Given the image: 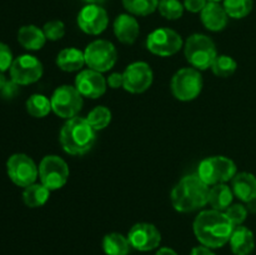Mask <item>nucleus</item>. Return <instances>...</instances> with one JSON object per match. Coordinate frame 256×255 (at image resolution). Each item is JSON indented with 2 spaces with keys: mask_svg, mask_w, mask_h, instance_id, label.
I'll return each instance as SVG.
<instances>
[{
  "mask_svg": "<svg viewBox=\"0 0 256 255\" xmlns=\"http://www.w3.org/2000/svg\"><path fill=\"white\" fill-rule=\"evenodd\" d=\"M232 189L234 195L244 202L256 200V176L252 172H236L232 180Z\"/></svg>",
  "mask_w": 256,
  "mask_h": 255,
  "instance_id": "nucleus-19",
  "label": "nucleus"
},
{
  "mask_svg": "<svg viewBox=\"0 0 256 255\" xmlns=\"http://www.w3.org/2000/svg\"><path fill=\"white\" fill-rule=\"evenodd\" d=\"M158 10L165 19L178 20L184 14L185 8L180 0H159Z\"/></svg>",
  "mask_w": 256,
  "mask_h": 255,
  "instance_id": "nucleus-31",
  "label": "nucleus"
},
{
  "mask_svg": "<svg viewBox=\"0 0 256 255\" xmlns=\"http://www.w3.org/2000/svg\"><path fill=\"white\" fill-rule=\"evenodd\" d=\"M26 112L32 118H45L52 112V102L48 96L42 94H32L25 102Z\"/></svg>",
  "mask_w": 256,
  "mask_h": 255,
  "instance_id": "nucleus-26",
  "label": "nucleus"
},
{
  "mask_svg": "<svg viewBox=\"0 0 256 255\" xmlns=\"http://www.w3.org/2000/svg\"><path fill=\"white\" fill-rule=\"evenodd\" d=\"M132 245L128 236L120 232H109L102 239V250L106 255H129Z\"/></svg>",
  "mask_w": 256,
  "mask_h": 255,
  "instance_id": "nucleus-25",
  "label": "nucleus"
},
{
  "mask_svg": "<svg viewBox=\"0 0 256 255\" xmlns=\"http://www.w3.org/2000/svg\"><path fill=\"white\" fill-rule=\"evenodd\" d=\"M209 189L198 174L182 178L170 194L172 208L179 212H192L202 209L208 205Z\"/></svg>",
  "mask_w": 256,
  "mask_h": 255,
  "instance_id": "nucleus-2",
  "label": "nucleus"
},
{
  "mask_svg": "<svg viewBox=\"0 0 256 255\" xmlns=\"http://www.w3.org/2000/svg\"><path fill=\"white\" fill-rule=\"evenodd\" d=\"M155 255H178V252L172 248H162V249L158 250Z\"/></svg>",
  "mask_w": 256,
  "mask_h": 255,
  "instance_id": "nucleus-39",
  "label": "nucleus"
},
{
  "mask_svg": "<svg viewBox=\"0 0 256 255\" xmlns=\"http://www.w3.org/2000/svg\"><path fill=\"white\" fill-rule=\"evenodd\" d=\"M50 190L42 182H34L29 186L24 188L22 192V202L28 208H40L46 204L50 198Z\"/></svg>",
  "mask_w": 256,
  "mask_h": 255,
  "instance_id": "nucleus-24",
  "label": "nucleus"
},
{
  "mask_svg": "<svg viewBox=\"0 0 256 255\" xmlns=\"http://www.w3.org/2000/svg\"><path fill=\"white\" fill-rule=\"evenodd\" d=\"M234 196V192H232V186H229V185H212L209 189V200H208V204L212 206V209L218 210V212H225L232 204Z\"/></svg>",
  "mask_w": 256,
  "mask_h": 255,
  "instance_id": "nucleus-23",
  "label": "nucleus"
},
{
  "mask_svg": "<svg viewBox=\"0 0 256 255\" xmlns=\"http://www.w3.org/2000/svg\"><path fill=\"white\" fill-rule=\"evenodd\" d=\"M200 19L202 25L206 28L209 32H222L226 28L229 22V15L225 12L224 6L220 5V2H209L206 6L200 12Z\"/></svg>",
  "mask_w": 256,
  "mask_h": 255,
  "instance_id": "nucleus-18",
  "label": "nucleus"
},
{
  "mask_svg": "<svg viewBox=\"0 0 256 255\" xmlns=\"http://www.w3.org/2000/svg\"><path fill=\"white\" fill-rule=\"evenodd\" d=\"M234 225L224 212L202 210L195 218L192 230L198 242L210 249L222 248L229 242Z\"/></svg>",
  "mask_w": 256,
  "mask_h": 255,
  "instance_id": "nucleus-1",
  "label": "nucleus"
},
{
  "mask_svg": "<svg viewBox=\"0 0 256 255\" xmlns=\"http://www.w3.org/2000/svg\"><path fill=\"white\" fill-rule=\"evenodd\" d=\"M112 28H114L115 38L125 45L134 44L140 34L139 22L134 15L129 14V12L118 15Z\"/></svg>",
  "mask_w": 256,
  "mask_h": 255,
  "instance_id": "nucleus-17",
  "label": "nucleus"
},
{
  "mask_svg": "<svg viewBox=\"0 0 256 255\" xmlns=\"http://www.w3.org/2000/svg\"><path fill=\"white\" fill-rule=\"evenodd\" d=\"M209 0H184V8L188 12L196 14V12H202V9L206 6Z\"/></svg>",
  "mask_w": 256,
  "mask_h": 255,
  "instance_id": "nucleus-36",
  "label": "nucleus"
},
{
  "mask_svg": "<svg viewBox=\"0 0 256 255\" xmlns=\"http://www.w3.org/2000/svg\"><path fill=\"white\" fill-rule=\"evenodd\" d=\"M69 165L59 155H46L39 164V179L50 192L59 190L69 180Z\"/></svg>",
  "mask_w": 256,
  "mask_h": 255,
  "instance_id": "nucleus-8",
  "label": "nucleus"
},
{
  "mask_svg": "<svg viewBox=\"0 0 256 255\" xmlns=\"http://www.w3.org/2000/svg\"><path fill=\"white\" fill-rule=\"evenodd\" d=\"M222 6L229 18L244 19L252 12L254 8V0H224Z\"/></svg>",
  "mask_w": 256,
  "mask_h": 255,
  "instance_id": "nucleus-28",
  "label": "nucleus"
},
{
  "mask_svg": "<svg viewBox=\"0 0 256 255\" xmlns=\"http://www.w3.org/2000/svg\"><path fill=\"white\" fill-rule=\"evenodd\" d=\"M50 102H52V112L65 120L78 116L84 104L82 94L72 85L58 86L52 94Z\"/></svg>",
  "mask_w": 256,
  "mask_h": 255,
  "instance_id": "nucleus-9",
  "label": "nucleus"
},
{
  "mask_svg": "<svg viewBox=\"0 0 256 255\" xmlns=\"http://www.w3.org/2000/svg\"><path fill=\"white\" fill-rule=\"evenodd\" d=\"M12 62H14V56H12V52L9 45L0 42V72L9 70Z\"/></svg>",
  "mask_w": 256,
  "mask_h": 255,
  "instance_id": "nucleus-34",
  "label": "nucleus"
},
{
  "mask_svg": "<svg viewBox=\"0 0 256 255\" xmlns=\"http://www.w3.org/2000/svg\"><path fill=\"white\" fill-rule=\"evenodd\" d=\"M159 0H122V6L134 16H148L158 10Z\"/></svg>",
  "mask_w": 256,
  "mask_h": 255,
  "instance_id": "nucleus-27",
  "label": "nucleus"
},
{
  "mask_svg": "<svg viewBox=\"0 0 256 255\" xmlns=\"http://www.w3.org/2000/svg\"><path fill=\"white\" fill-rule=\"evenodd\" d=\"M184 54L188 62L199 72L210 69L218 56L216 45L205 34L190 35L184 42Z\"/></svg>",
  "mask_w": 256,
  "mask_h": 255,
  "instance_id": "nucleus-4",
  "label": "nucleus"
},
{
  "mask_svg": "<svg viewBox=\"0 0 256 255\" xmlns=\"http://www.w3.org/2000/svg\"><path fill=\"white\" fill-rule=\"evenodd\" d=\"M59 142L66 154L80 156L89 152L96 142V132L86 118L75 116L66 120L59 132Z\"/></svg>",
  "mask_w": 256,
  "mask_h": 255,
  "instance_id": "nucleus-3",
  "label": "nucleus"
},
{
  "mask_svg": "<svg viewBox=\"0 0 256 255\" xmlns=\"http://www.w3.org/2000/svg\"><path fill=\"white\" fill-rule=\"evenodd\" d=\"M45 38L49 42H58L65 35V24L62 20H50L42 26Z\"/></svg>",
  "mask_w": 256,
  "mask_h": 255,
  "instance_id": "nucleus-32",
  "label": "nucleus"
},
{
  "mask_svg": "<svg viewBox=\"0 0 256 255\" xmlns=\"http://www.w3.org/2000/svg\"><path fill=\"white\" fill-rule=\"evenodd\" d=\"M9 72L10 79L22 86V85H30L39 82L44 72V68L36 56L22 54L15 58Z\"/></svg>",
  "mask_w": 256,
  "mask_h": 255,
  "instance_id": "nucleus-12",
  "label": "nucleus"
},
{
  "mask_svg": "<svg viewBox=\"0 0 256 255\" xmlns=\"http://www.w3.org/2000/svg\"><path fill=\"white\" fill-rule=\"evenodd\" d=\"M6 82H8V79H6V78H5L4 72H0V90H2V88H4V85L6 84Z\"/></svg>",
  "mask_w": 256,
  "mask_h": 255,
  "instance_id": "nucleus-41",
  "label": "nucleus"
},
{
  "mask_svg": "<svg viewBox=\"0 0 256 255\" xmlns=\"http://www.w3.org/2000/svg\"><path fill=\"white\" fill-rule=\"evenodd\" d=\"M124 76V86L126 92L132 94H142L150 89L154 80V72L148 62H135L126 66L122 72Z\"/></svg>",
  "mask_w": 256,
  "mask_h": 255,
  "instance_id": "nucleus-13",
  "label": "nucleus"
},
{
  "mask_svg": "<svg viewBox=\"0 0 256 255\" xmlns=\"http://www.w3.org/2000/svg\"><path fill=\"white\" fill-rule=\"evenodd\" d=\"M238 168L234 160L222 155L205 158L200 162L196 174L208 185L226 184L236 175Z\"/></svg>",
  "mask_w": 256,
  "mask_h": 255,
  "instance_id": "nucleus-5",
  "label": "nucleus"
},
{
  "mask_svg": "<svg viewBox=\"0 0 256 255\" xmlns=\"http://www.w3.org/2000/svg\"><path fill=\"white\" fill-rule=\"evenodd\" d=\"M130 245L139 252H152L156 249L162 242V234L154 224L138 222L132 225L128 232Z\"/></svg>",
  "mask_w": 256,
  "mask_h": 255,
  "instance_id": "nucleus-15",
  "label": "nucleus"
},
{
  "mask_svg": "<svg viewBox=\"0 0 256 255\" xmlns=\"http://www.w3.org/2000/svg\"><path fill=\"white\" fill-rule=\"evenodd\" d=\"M56 65L62 72H82V66L86 65L84 52L76 48H65L56 55Z\"/></svg>",
  "mask_w": 256,
  "mask_h": 255,
  "instance_id": "nucleus-22",
  "label": "nucleus"
},
{
  "mask_svg": "<svg viewBox=\"0 0 256 255\" xmlns=\"http://www.w3.org/2000/svg\"><path fill=\"white\" fill-rule=\"evenodd\" d=\"M18 42L24 49L30 52H36L40 50L46 42L42 29L38 28L36 25H24L18 32Z\"/></svg>",
  "mask_w": 256,
  "mask_h": 255,
  "instance_id": "nucleus-21",
  "label": "nucleus"
},
{
  "mask_svg": "<svg viewBox=\"0 0 256 255\" xmlns=\"http://www.w3.org/2000/svg\"><path fill=\"white\" fill-rule=\"evenodd\" d=\"M106 84L108 88H112V89H119V88L124 86V76H122V72H112L106 78Z\"/></svg>",
  "mask_w": 256,
  "mask_h": 255,
  "instance_id": "nucleus-37",
  "label": "nucleus"
},
{
  "mask_svg": "<svg viewBox=\"0 0 256 255\" xmlns=\"http://www.w3.org/2000/svg\"><path fill=\"white\" fill-rule=\"evenodd\" d=\"M229 244L234 255H250L255 249L254 232L244 225L235 226Z\"/></svg>",
  "mask_w": 256,
  "mask_h": 255,
  "instance_id": "nucleus-20",
  "label": "nucleus"
},
{
  "mask_svg": "<svg viewBox=\"0 0 256 255\" xmlns=\"http://www.w3.org/2000/svg\"><path fill=\"white\" fill-rule=\"evenodd\" d=\"M224 212L234 226L242 225L248 218V209L242 204H232Z\"/></svg>",
  "mask_w": 256,
  "mask_h": 255,
  "instance_id": "nucleus-33",
  "label": "nucleus"
},
{
  "mask_svg": "<svg viewBox=\"0 0 256 255\" xmlns=\"http://www.w3.org/2000/svg\"><path fill=\"white\" fill-rule=\"evenodd\" d=\"M190 255H216V254H215L210 248L204 246V245H199V246H195L194 249L192 250Z\"/></svg>",
  "mask_w": 256,
  "mask_h": 255,
  "instance_id": "nucleus-38",
  "label": "nucleus"
},
{
  "mask_svg": "<svg viewBox=\"0 0 256 255\" xmlns=\"http://www.w3.org/2000/svg\"><path fill=\"white\" fill-rule=\"evenodd\" d=\"M74 86L82 98L98 99L106 92V78L102 75V72H96V70L85 69L78 72L75 76Z\"/></svg>",
  "mask_w": 256,
  "mask_h": 255,
  "instance_id": "nucleus-16",
  "label": "nucleus"
},
{
  "mask_svg": "<svg viewBox=\"0 0 256 255\" xmlns=\"http://www.w3.org/2000/svg\"><path fill=\"white\" fill-rule=\"evenodd\" d=\"M82 2H85L86 4H94V5H102L104 4L106 0H82Z\"/></svg>",
  "mask_w": 256,
  "mask_h": 255,
  "instance_id": "nucleus-40",
  "label": "nucleus"
},
{
  "mask_svg": "<svg viewBox=\"0 0 256 255\" xmlns=\"http://www.w3.org/2000/svg\"><path fill=\"white\" fill-rule=\"evenodd\" d=\"M202 85L204 82L199 70L195 68H182L172 75L170 89L179 102H192L199 96Z\"/></svg>",
  "mask_w": 256,
  "mask_h": 255,
  "instance_id": "nucleus-6",
  "label": "nucleus"
},
{
  "mask_svg": "<svg viewBox=\"0 0 256 255\" xmlns=\"http://www.w3.org/2000/svg\"><path fill=\"white\" fill-rule=\"evenodd\" d=\"M212 72H214V75L219 78H229L236 72L238 69V62L234 58H232L230 55H218L216 59L214 60L212 65Z\"/></svg>",
  "mask_w": 256,
  "mask_h": 255,
  "instance_id": "nucleus-30",
  "label": "nucleus"
},
{
  "mask_svg": "<svg viewBox=\"0 0 256 255\" xmlns=\"http://www.w3.org/2000/svg\"><path fill=\"white\" fill-rule=\"evenodd\" d=\"M6 172L9 179L16 186L26 188L36 182L39 178V166L29 155L16 152L10 155L8 159Z\"/></svg>",
  "mask_w": 256,
  "mask_h": 255,
  "instance_id": "nucleus-10",
  "label": "nucleus"
},
{
  "mask_svg": "<svg viewBox=\"0 0 256 255\" xmlns=\"http://www.w3.org/2000/svg\"><path fill=\"white\" fill-rule=\"evenodd\" d=\"M80 30L88 35H99L108 28L109 15L102 5L86 4L76 18Z\"/></svg>",
  "mask_w": 256,
  "mask_h": 255,
  "instance_id": "nucleus-14",
  "label": "nucleus"
},
{
  "mask_svg": "<svg viewBox=\"0 0 256 255\" xmlns=\"http://www.w3.org/2000/svg\"><path fill=\"white\" fill-rule=\"evenodd\" d=\"M86 120L95 132H100V130H104L105 128L109 126V124L112 122V112H110L109 108L99 105V106H95L94 109L90 110Z\"/></svg>",
  "mask_w": 256,
  "mask_h": 255,
  "instance_id": "nucleus-29",
  "label": "nucleus"
},
{
  "mask_svg": "<svg viewBox=\"0 0 256 255\" xmlns=\"http://www.w3.org/2000/svg\"><path fill=\"white\" fill-rule=\"evenodd\" d=\"M20 85L16 84L15 82H12V79L8 80L6 84L4 85L2 90H0V96L4 100H12L14 98L18 96L20 92Z\"/></svg>",
  "mask_w": 256,
  "mask_h": 255,
  "instance_id": "nucleus-35",
  "label": "nucleus"
},
{
  "mask_svg": "<svg viewBox=\"0 0 256 255\" xmlns=\"http://www.w3.org/2000/svg\"><path fill=\"white\" fill-rule=\"evenodd\" d=\"M209 2H224V0H209Z\"/></svg>",
  "mask_w": 256,
  "mask_h": 255,
  "instance_id": "nucleus-42",
  "label": "nucleus"
},
{
  "mask_svg": "<svg viewBox=\"0 0 256 255\" xmlns=\"http://www.w3.org/2000/svg\"><path fill=\"white\" fill-rule=\"evenodd\" d=\"M182 48H184L182 35L170 28H158L146 38V49L158 56H172Z\"/></svg>",
  "mask_w": 256,
  "mask_h": 255,
  "instance_id": "nucleus-11",
  "label": "nucleus"
},
{
  "mask_svg": "<svg viewBox=\"0 0 256 255\" xmlns=\"http://www.w3.org/2000/svg\"><path fill=\"white\" fill-rule=\"evenodd\" d=\"M85 64L89 69L106 72L115 66L118 62V50L109 40L98 39L90 42L84 50Z\"/></svg>",
  "mask_w": 256,
  "mask_h": 255,
  "instance_id": "nucleus-7",
  "label": "nucleus"
}]
</instances>
